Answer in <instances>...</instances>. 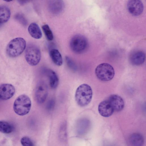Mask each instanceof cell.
<instances>
[{
  "label": "cell",
  "instance_id": "484cf974",
  "mask_svg": "<svg viewBox=\"0 0 146 146\" xmlns=\"http://www.w3.org/2000/svg\"><path fill=\"white\" fill-rule=\"evenodd\" d=\"M30 0H17L19 3L21 5H24Z\"/></svg>",
  "mask_w": 146,
  "mask_h": 146
},
{
  "label": "cell",
  "instance_id": "e0dca14e",
  "mask_svg": "<svg viewBox=\"0 0 146 146\" xmlns=\"http://www.w3.org/2000/svg\"><path fill=\"white\" fill-rule=\"evenodd\" d=\"M47 75L49 79L50 85L51 88L53 89L56 88L58 84L59 79L55 72L51 70L47 71Z\"/></svg>",
  "mask_w": 146,
  "mask_h": 146
},
{
  "label": "cell",
  "instance_id": "d6986e66",
  "mask_svg": "<svg viewBox=\"0 0 146 146\" xmlns=\"http://www.w3.org/2000/svg\"><path fill=\"white\" fill-rule=\"evenodd\" d=\"M13 126L9 122L4 121H0V132L4 133H11L13 130Z\"/></svg>",
  "mask_w": 146,
  "mask_h": 146
},
{
  "label": "cell",
  "instance_id": "d4e9b609",
  "mask_svg": "<svg viewBox=\"0 0 146 146\" xmlns=\"http://www.w3.org/2000/svg\"><path fill=\"white\" fill-rule=\"evenodd\" d=\"M55 105V102L52 99L50 100L47 105V108L48 110H51L53 108Z\"/></svg>",
  "mask_w": 146,
  "mask_h": 146
},
{
  "label": "cell",
  "instance_id": "5b68a950",
  "mask_svg": "<svg viewBox=\"0 0 146 146\" xmlns=\"http://www.w3.org/2000/svg\"><path fill=\"white\" fill-rule=\"evenodd\" d=\"M88 43L86 38L84 36L77 34L71 38L70 46L72 51L75 53H83L87 48Z\"/></svg>",
  "mask_w": 146,
  "mask_h": 146
},
{
  "label": "cell",
  "instance_id": "4fadbf2b",
  "mask_svg": "<svg viewBox=\"0 0 146 146\" xmlns=\"http://www.w3.org/2000/svg\"><path fill=\"white\" fill-rule=\"evenodd\" d=\"M50 11L54 14H58L62 12L64 8L62 0H51L48 4Z\"/></svg>",
  "mask_w": 146,
  "mask_h": 146
},
{
  "label": "cell",
  "instance_id": "8fae6325",
  "mask_svg": "<svg viewBox=\"0 0 146 146\" xmlns=\"http://www.w3.org/2000/svg\"><path fill=\"white\" fill-rule=\"evenodd\" d=\"M98 111L102 116L105 117L111 116L114 111L113 108L108 100H104L100 103L98 106Z\"/></svg>",
  "mask_w": 146,
  "mask_h": 146
},
{
  "label": "cell",
  "instance_id": "4316f807",
  "mask_svg": "<svg viewBox=\"0 0 146 146\" xmlns=\"http://www.w3.org/2000/svg\"><path fill=\"white\" fill-rule=\"evenodd\" d=\"M4 1L7 2H10L12 1L13 0H3Z\"/></svg>",
  "mask_w": 146,
  "mask_h": 146
},
{
  "label": "cell",
  "instance_id": "ac0fdd59",
  "mask_svg": "<svg viewBox=\"0 0 146 146\" xmlns=\"http://www.w3.org/2000/svg\"><path fill=\"white\" fill-rule=\"evenodd\" d=\"M130 143L133 146H141L143 144L144 139L142 136L138 133H134L129 137Z\"/></svg>",
  "mask_w": 146,
  "mask_h": 146
},
{
  "label": "cell",
  "instance_id": "8992f818",
  "mask_svg": "<svg viewBox=\"0 0 146 146\" xmlns=\"http://www.w3.org/2000/svg\"><path fill=\"white\" fill-rule=\"evenodd\" d=\"M25 58L30 65H36L40 61L41 54L39 48L34 44H30L27 46L25 52Z\"/></svg>",
  "mask_w": 146,
  "mask_h": 146
},
{
  "label": "cell",
  "instance_id": "9c48e42d",
  "mask_svg": "<svg viewBox=\"0 0 146 146\" xmlns=\"http://www.w3.org/2000/svg\"><path fill=\"white\" fill-rule=\"evenodd\" d=\"M15 92L14 87L9 84H4L0 85V99L3 100L9 99Z\"/></svg>",
  "mask_w": 146,
  "mask_h": 146
},
{
  "label": "cell",
  "instance_id": "5bb4252c",
  "mask_svg": "<svg viewBox=\"0 0 146 146\" xmlns=\"http://www.w3.org/2000/svg\"><path fill=\"white\" fill-rule=\"evenodd\" d=\"M28 31L31 36L34 38L39 39L42 37L41 30L38 25L35 23H32L29 25Z\"/></svg>",
  "mask_w": 146,
  "mask_h": 146
},
{
  "label": "cell",
  "instance_id": "7c38bea8",
  "mask_svg": "<svg viewBox=\"0 0 146 146\" xmlns=\"http://www.w3.org/2000/svg\"><path fill=\"white\" fill-rule=\"evenodd\" d=\"M145 55L144 52L140 50L133 52L130 55L129 60L133 65L138 66L143 64L145 62Z\"/></svg>",
  "mask_w": 146,
  "mask_h": 146
},
{
  "label": "cell",
  "instance_id": "44dd1931",
  "mask_svg": "<svg viewBox=\"0 0 146 146\" xmlns=\"http://www.w3.org/2000/svg\"><path fill=\"white\" fill-rule=\"evenodd\" d=\"M59 135L61 140L63 141L66 139L67 136L66 125L65 122L63 123L60 127Z\"/></svg>",
  "mask_w": 146,
  "mask_h": 146
},
{
  "label": "cell",
  "instance_id": "7a4b0ae2",
  "mask_svg": "<svg viewBox=\"0 0 146 146\" xmlns=\"http://www.w3.org/2000/svg\"><path fill=\"white\" fill-rule=\"evenodd\" d=\"M26 42L24 39L17 37L12 40L8 44L6 48L7 55L12 58L21 55L26 47Z\"/></svg>",
  "mask_w": 146,
  "mask_h": 146
},
{
  "label": "cell",
  "instance_id": "277c9868",
  "mask_svg": "<svg viewBox=\"0 0 146 146\" xmlns=\"http://www.w3.org/2000/svg\"><path fill=\"white\" fill-rule=\"evenodd\" d=\"M95 73L99 80L105 82L112 80L115 74L113 67L107 63H102L98 65L95 69Z\"/></svg>",
  "mask_w": 146,
  "mask_h": 146
},
{
  "label": "cell",
  "instance_id": "3957f363",
  "mask_svg": "<svg viewBox=\"0 0 146 146\" xmlns=\"http://www.w3.org/2000/svg\"><path fill=\"white\" fill-rule=\"evenodd\" d=\"M31 105V101L30 98L26 95H21L15 101L13 105V110L17 115H24L29 112Z\"/></svg>",
  "mask_w": 146,
  "mask_h": 146
},
{
  "label": "cell",
  "instance_id": "603a6c76",
  "mask_svg": "<svg viewBox=\"0 0 146 146\" xmlns=\"http://www.w3.org/2000/svg\"><path fill=\"white\" fill-rule=\"evenodd\" d=\"M15 19L21 24L24 26L27 25V21L25 16L22 14L18 13L15 16Z\"/></svg>",
  "mask_w": 146,
  "mask_h": 146
},
{
  "label": "cell",
  "instance_id": "2e32d148",
  "mask_svg": "<svg viewBox=\"0 0 146 146\" xmlns=\"http://www.w3.org/2000/svg\"><path fill=\"white\" fill-rule=\"evenodd\" d=\"M11 16V12L6 6L0 5V23L1 24L7 22Z\"/></svg>",
  "mask_w": 146,
  "mask_h": 146
},
{
  "label": "cell",
  "instance_id": "ba28073f",
  "mask_svg": "<svg viewBox=\"0 0 146 146\" xmlns=\"http://www.w3.org/2000/svg\"><path fill=\"white\" fill-rule=\"evenodd\" d=\"M127 7L129 13L135 16L141 15L143 9V6L140 0H129Z\"/></svg>",
  "mask_w": 146,
  "mask_h": 146
},
{
  "label": "cell",
  "instance_id": "cb8c5ba5",
  "mask_svg": "<svg viewBox=\"0 0 146 146\" xmlns=\"http://www.w3.org/2000/svg\"><path fill=\"white\" fill-rule=\"evenodd\" d=\"M21 144L24 146H32L34 145L32 140L27 137H24L21 140Z\"/></svg>",
  "mask_w": 146,
  "mask_h": 146
},
{
  "label": "cell",
  "instance_id": "30bf717a",
  "mask_svg": "<svg viewBox=\"0 0 146 146\" xmlns=\"http://www.w3.org/2000/svg\"><path fill=\"white\" fill-rule=\"evenodd\" d=\"M113 108L114 111H119L123 108L124 103L122 98L117 95H110L108 100Z\"/></svg>",
  "mask_w": 146,
  "mask_h": 146
},
{
  "label": "cell",
  "instance_id": "ffe728a7",
  "mask_svg": "<svg viewBox=\"0 0 146 146\" xmlns=\"http://www.w3.org/2000/svg\"><path fill=\"white\" fill-rule=\"evenodd\" d=\"M42 28L47 40L48 41L52 40L53 35L48 25L47 24L44 25Z\"/></svg>",
  "mask_w": 146,
  "mask_h": 146
},
{
  "label": "cell",
  "instance_id": "83f0119b",
  "mask_svg": "<svg viewBox=\"0 0 146 146\" xmlns=\"http://www.w3.org/2000/svg\"><path fill=\"white\" fill-rule=\"evenodd\" d=\"M1 24L0 23V26H1Z\"/></svg>",
  "mask_w": 146,
  "mask_h": 146
},
{
  "label": "cell",
  "instance_id": "9a60e30c",
  "mask_svg": "<svg viewBox=\"0 0 146 146\" xmlns=\"http://www.w3.org/2000/svg\"><path fill=\"white\" fill-rule=\"evenodd\" d=\"M49 54L52 60L55 65L59 66L62 65L63 63L62 57L57 49H51L50 51Z\"/></svg>",
  "mask_w": 146,
  "mask_h": 146
},
{
  "label": "cell",
  "instance_id": "6da1fadb",
  "mask_svg": "<svg viewBox=\"0 0 146 146\" xmlns=\"http://www.w3.org/2000/svg\"><path fill=\"white\" fill-rule=\"evenodd\" d=\"M92 96V88L88 84H84L80 85L76 89L75 97L77 104L80 106L84 107L90 103Z\"/></svg>",
  "mask_w": 146,
  "mask_h": 146
},
{
  "label": "cell",
  "instance_id": "52a82bcc",
  "mask_svg": "<svg viewBox=\"0 0 146 146\" xmlns=\"http://www.w3.org/2000/svg\"><path fill=\"white\" fill-rule=\"evenodd\" d=\"M48 87L46 84L43 81L38 83L35 91V98L38 104L43 103L46 100L48 94Z\"/></svg>",
  "mask_w": 146,
  "mask_h": 146
},
{
  "label": "cell",
  "instance_id": "7402d4cb",
  "mask_svg": "<svg viewBox=\"0 0 146 146\" xmlns=\"http://www.w3.org/2000/svg\"><path fill=\"white\" fill-rule=\"evenodd\" d=\"M65 60L67 65L70 69L74 71L76 70L77 67L75 63L70 57L66 56Z\"/></svg>",
  "mask_w": 146,
  "mask_h": 146
}]
</instances>
